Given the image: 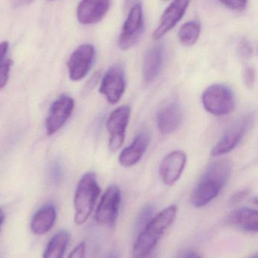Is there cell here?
I'll list each match as a JSON object with an SVG mask.
<instances>
[{
    "mask_svg": "<svg viewBox=\"0 0 258 258\" xmlns=\"http://www.w3.org/2000/svg\"><path fill=\"white\" fill-rule=\"evenodd\" d=\"M232 173V163L228 159L212 162L197 183L191 201L195 207L207 206L215 200L227 184Z\"/></svg>",
    "mask_w": 258,
    "mask_h": 258,
    "instance_id": "6da1fadb",
    "label": "cell"
},
{
    "mask_svg": "<svg viewBox=\"0 0 258 258\" xmlns=\"http://www.w3.org/2000/svg\"><path fill=\"white\" fill-rule=\"evenodd\" d=\"M177 208L171 206L153 217L145 228L138 233L133 250V258H143L154 251L164 233L172 225L177 216Z\"/></svg>",
    "mask_w": 258,
    "mask_h": 258,
    "instance_id": "7a4b0ae2",
    "label": "cell"
},
{
    "mask_svg": "<svg viewBox=\"0 0 258 258\" xmlns=\"http://www.w3.org/2000/svg\"><path fill=\"white\" fill-rule=\"evenodd\" d=\"M101 189L93 172H87L80 178L74 199L75 209L74 222L77 225L84 224L93 211Z\"/></svg>",
    "mask_w": 258,
    "mask_h": 258,
    "instance_id": "3957f363",
    "label": "cell"
},
{
    "mask_svg": "<svg viewBox=\"0 0 258 258\" xmlns=\"http://www.w3.org/2000/svg\"><path fill=\"white\" fill-rule=\"evenodd\" d=\"M201 101L204 109L217 116L230 114L236 104L233 91L224 84L212 85L208 87L203 92Z\"/></svg>",
    "mask_w": 258,
    "mask_h": 258,
    "instance_id": "277c9868",
    "label": "cell"
},
{
    "mask_svg": "<svg viewBox=\"0 0 258 258\" xmlns=\"http://www.w3.org/2000/svg\"><path fill=\"white\" fill-rule=\"evenodd\" d=\"M254 117V113H248L236 119L226 131L219 142L212 149V156L216 157L221 156L234 150L245 134L252 127Z\"/></svg>",
    "mask_w": 258,
    "mask_h": 258,
    "instance_id": "5b68a950",
    "label": "cell"
},
{
    "mask_svg": "<svg viewBox=\"0 0 258 258\" xmlns=\"http://www.w3.org/2000/svg\"><path fill=\"white\" fill-rule=\"evenodd\" d=\"M144 17L141 3L132 6L122 27L118 46L123 51L133 48L142 37L144 31Z\"/></svg>",
    "mask_w": 258,
    "mask_h": 258,
    "instance_id": "8992f818",
    "label": "cell"
},
{
    "mask_svg": "<svg viewBox=\"0 0 258 258\" xmlns=\"http://www.w3.org/2000/svg\"><path fill=\"white\" fill-rule=\"evenodd\" d=\"M121 202V190L115 185L109 186L104 195L95 213V220L100 226L115 225L119 214Z\"/></svg>",
    "mask_w": 258,
    "mask_h": 258,
    "instance_id": "52a82bcc",
    "label": "cell"
},
{
    "mask_svg": "<svg viewBox=\"0 0 258 258\" xmlns=\"http://www.w3.org/2000/svg\"><path fill=\"white\" fill-rule=\"evenodd\" d=\"M130 116V107L121 106L113 110L108 118L106 128L109 135V147L113 153L124 144Z\"/></svg>",
    "mask_w": 258,
    "mask_h": 258,
    "instance_id": "ba28073f",
    "label": "cell"
},
{
    "mask_svg": "<svg viewBox=\"0 0 258 258\" xmlns=\"http://www.w3.org/2000/svg\"><path fill=\"white\" fill-rule=\"evenodd\" d=\"M125 74L122 67H111L103 77L99 92L111 104H116L122 98L125 91Z\"/></svg>",
    "mask_w": 258,
    "mask_h": 258,
    "instance_id": "9c48e42d",
    "label": "cell"
},
{
    "mask_svg": "<svg viewBox=\"0 0 258 258\" xmlns=\"http://www.w3.org/2000/svg\"><path fill=\"white\" fill-rule=\"evenodd\" d=\"M95 55V48L89 44L80 45L72 53L67 63L71 80L79 81L87 75L93 64Z\"/></svg>",
    "mask_w": 258,
    "mask_h": 258,
    "instance_id": "30bf717a",
    "label": "cell"
},
{
    "mask_svg": "<svg viewBox=\"0 0 258 258\" xmlns=\"http://www.w3.org/2000/svg\"><path fill=\"white\" fill-rule=\"evenodd\" d=\"M74 108V101L68 95H62L53 104L45 121L47 135L51 136L63 127Z\"/></svg>",
    "mask_w": 258,
    "mask_h": 258,
    "instance_id": "8fae6325",
    "label": "cell"
},
{
    "mask_svg": "<svg viewBox=\"0 0 258 258\" xmlns=\"http://www.w3.org/2000/svg\"><path fill=\"white\" fill-rule=\"evenodd\" d=\"M186 160V154L182 150H175L165 156L159 168V174L165 184L172 186L180 179Z\"/></svg>",
    "mask_w": 258,
    "mask_h": 258,
    "instance_id": "7c38bea8",
    "label": "cell"
},
{
    "mask_svg": "<svg viewBox=\"0 0 258 258\" xmlns=\"http://www.w3.org/2000/svg\"><path fill=\"white\" fill-rule=\"evenodd\" d=\"M191 0H174L165 11L160 23L152 34L154 40L162 39L165 34L171 31L182 19L186 13Z\"/></svg>",
    "mask_w": 258,
    "mask_h": 258,
    "instance_id": "4fadbf2b",
    "label": "cell"
},
{
    "mask_svg": "<svg viewBox=\"0 0 258 258\" xmlns=\"http://www.w3.org/2000/svg\"><path fill=\"white\" fill-rule=\"evenodd\" d=\"M183 120L181 107L177 101H171L161 107L157 113V123L159 131L163 135L175 132Z\"/></svg>",
    "mask_w": 258,
    "mask_h": 258,
    "instance_id": "5bb4252c",
    "label": "cell"
},
{
    "mask_svg": "<svg viewBox=\"0 0 258 258\" xmlns=\"http://www.w3.org/2000/svg\"><path fill=\"white\" fill-rule=\"evenodd\" d=\"M109 7V0H82L77 7V19L83 24H96L106 16Z\"/></svg>",
    "mask_w": 258,
    "mask_h": 258,
    "instance_id": "9a60e30c",
    "label": "cell"
},
{
    "mask_svg": "<svg viewBox=\"0 0 258 258\" xmlns=\"http://www.w3.org/2000/svg\"><path fill=\"white\" fill-rule=\"evenodd\" d=\"M149 141V135L146 132L138 134L132 144L121 152L119 156L120 164L126 168H130L138 163L145 154Z\"/></svg>",
    "mask_w": 258,
    "mask_h": 258,
    "instance_id": "2e32d148",
    "label": "cell"
},
{
    "mask_svg": "<svg viewBox=\"0 0 258 258\" xmlns=\"http://www.w3.org/2000/svg\"><path fill=\"white\" fill-rule=\"evenodd\" d=\"M165 48L162 45H156L148 50L143 60L144 80L147 83L154 81L160 74L163 64Z\"/></svg>",
    "mask_w": 258,
    "mask_h": 258,
    "instance_id": "e0dca14e",
    "label": "cell"
},
{
    "mask_svg": "<svg viewBox=\"0 0 258 258\" xmlns=\"http://www.w3.org/2000/svg\"><path fill=\"white\" fill-rule=\"evenodd\" d=\"M56 221V209L51 205H47L41 208L33 215L30 223V229L34 234L42 236L51 230Z\"/></svg>",
    "mask_w": 258,
    "mask_h": 258,
    "instance_id": "ac0fdd59",
    "label": "cell"
},
{
    "mask_svg": "<svg viewBox=\"0 0 258 258\" xmlns=\"http://www.w3.org/2000/svg\"><path fill=\"white\" fill-rule=\"evenodd\" d=\"M232 222L239 228L248 232H257L258 214L254 209L241 208L231 217Z\"/></svg>",
    "mask_w": 258,
    "mask_h": 258,
    "instance_id": "d6986e66",
    "label": "cell"
},
{
    "mask_svg": "<svg viewBox=\"0 0 258 258\" xmlns=\"http://www.w3.org/2000/svg\"><path fill=\"white\" fill-rule=\"evenodd\" d=\"M70 240L68 232L60 231L56 233L47 245L42 258H63Z\"/></svg>",
    "mask_w": 258,
    "mask_h": 258,
    "instance_id": "ffe728a7",
    "label": "cell"
},
{
    "mask_svg": "<svg viewBox=\"0 0 258 258\" xmlns=\"http://www.w3.org/2000/svg\"><path fill=\"white\" fill-rule=\"evenodd\" d=\"M201 26L199 21H190L182 25L178 32V39L183 46L191 47L196 43L201 34Z\"/></svg>",
    "mask_w": 258,
    "mask_h": 258,
    "instance_id": "44dd1931",
    "label": "cell"
},
{
    "mask_svg": "<svg viewBox=\"0 0 258 258\" xmlns=\"http://www.w3.org/2000/svg\"><path fill=\"white\" fill-rule=\"evenodd\" d=\"M154 212V208L152 205L148 204L142 208V210L137 215L136 224H135V230L136 233H140L145 228V226L152 219Z\"/></svg>",
    "mask_w": 258,
    "mask_h": 258,
    "instance_id": "7402d4cb",
    "label": "cell"
},
{
    "mask_svg": "<svg viewBox=\"0 0 258 258\" xmlns=\"http://www.w3.org/2000/svg\"><path fill=\"white\" fill-rule=\"evenodd\" d=\"M237 51L240 58L243 59V60H248L252 57L254 48L249 40L243 39L239 42Z\"/></svg>",
    "mask_w": 258,
    "mask_h": 258,
    "instance_id": "603a6c76",
    "label": "cell"
},
{
    "mask_svg": "<svg viewBox=\"0 0 258 258\" xmlns=\"http://www.w3.org/2000/svg\"><path fill=\"white\" fill-rule=\"evenodd\" d=\"M12 65V60H10V59L5 60L0 65V90L4 89L6 87V84H7Z\"/></svg>",
    "mask_w": 258,
    "mask_h": 258,
    "instance_id": "cb8c5ba5",
    "label": "cell"
},
{
    "mask_svg": "<svg viewBox=\"0 0 258 258\" xmlns=\"http://www.w3.org/2000/svg\"><path fill=\"white\" fill-rule=\"evenodd\" d=\"M256 80V71L253 67H246L244 70L243 81L245 87L251 89L254 88Z\"/></svg>",
    "mask_w": 258,
    "mask_h": 258,
    "instance_id": "d4e9b609",
    "label": "cell"
},
{
    "mask_svg": "<svg viewBox=\"0 0 258 258\" xmlns=\"http://www.w3.org/2000/svg\"><path fill=\"white\" fill-rule=\"evenodd\" d=\"M220 3L232 10L241 11L245 10L248 5V0H218Z\"/></svg>",
    "mask_w": 258,
    "mask_h": 258,
    "instance_id": "484cf974",
    "label": "cell"
},
{
    "mask_svg": "<svg viewBox=\"0 0 258 258\" xmlns=\"http://www.w3.org/2000/svg\"><path fill=\"white\" fill-rule=\"evenodd\" d=\"M85 255H86V245L84 242H81L70 253L68 258H85Z\"/></svg>",
    "mask_w": 258,
    "mask_h": 258,
    "instance_id": "4316f807",
    "label": "cell"
},
{
    "mask_svg": "<svg viewBox=\"0 0 258 258\" xmlns=\"http://www.w3.org/2000/svg\"><path fill=\"white\" fill-rule=\"evenodd\" d=\"M249 194V190L247 189H242V190L238 191L236 194H233V197H231L230 203L232 204H236V203H241L242 200H245Z\"/></svg>",
    "mask_w": 258,
    "mask_h": 258,
    "instance_id": "83f0119b",
    "label": "cell"
},
{
    "mask_svg": "<svg viewBox=\"0 0 258 258\" xmlns=\"http://www.w3.org/2000/svg\"><path fill=\"white\" fill-rule=\"evenodd\" d=\"M177 258H202L196 251L192 249L183 250L180 253Z\"/></svg>",
    "mask_w": 258,
    "mask_h": 258,
    "instance_id": "f1b7e54d",
    "label": "cell"
},
{
    "mask_svg": "<svg viewBox=\"0 0 258 258\" xmlns=\"http://www.w3.org/2000/svg\"><path fill=\"white\" fill-rule=\"evenodd\" d=\"M51 178L53 179L54 181L57 182L61 180L62 177V170H61L60 166L57 164H55L51 168Z\"/></svg>",
    "mask_w": 258,
    "mask_h": 258,
    "instance_id": "f546056e",
    "label": "cell"
},
{
    "mask_svg": "<svg viewBox=\"0 0 258 258\" xmlns=\"http://www.w3.org/2000/svg\"><path fill=\"white\" fill-rule=\"evenodd\" d=\"M100 74L99 73H95L93 74L90 80L88 82L87 85L86 86V90L87 92H89L91 89H93L95 87V85L98 83V80H99Z\"/></svg>",
    "mask_w": 258,
    "mask_h": 258,
    "instance_id": "4dcf8cb0",
    "label": "cell"
},
{
    "mask_svg": "<svg viewBox=\"0 0 258 258\" xmlns=\"http://www.w3.org/2000/svg\"><path fill=\"white\" fill-rule=\"evenodd\" d=\"M9 44L8 42H3L0 43V65L3 63V59L9 49Z\"/></svg>",
    "mask_w": 258,
    "mask_h": 258,
    "instance_id": "1f68e13d",
    "label": "cell"
},
{
    "mask_svg": "<svg viewBox=\"0 0 258 258\" xmlns=\"http://www.w3.org/2000/svg\"><path fill=\"white\" fill-rule=\"evenodd\" d=\"M5 218H6V216H5L4 212H3L2 209H0V228H1V226L3 225V222H4Z\"/></svg>",
    "mask_w": 258,
    "mask_h": 258,
    "instance_id": "d6a6232c",
    "label": "cell"
},
{
    "mask_svg": "<svg viewBox=\"0 0 258 258\" xmlns=\"http://www.w3.org/2000/svg\"><path fill=\"white\" fill-rule=\"evenodd\" d=\"M143 258H156V252H154V251H153L151 254H148V255H147L146 257Z\"/></svg>",
    "mask_w": 258,
    "mask_h": 258,
    "instance_id": "836d02e7",
    "label": "cell"
},
{
    "mask_svg": "<svg viewBox=\"0 0 258 258\" xmlns=\"http://www.w3.org/2000/svg\"><path fill=\"white\" fill-rule=\"evenodd\" d=\"M105 258H118V257L116 254H115V253H112V254H109V255H108L107 257Z\"/></svg>",
    "mask_w": 258,
    "mask_h": 258,
    "instance_id": "e575fe53",
    "label": "cell"
},
{
    "mask_svg": "<svg viewBox=\"0 0 258 258\" xmlns=\"http://www.w3.org/2000/svg\"><path fill=\"white\" fill-rule=\"evenodd\" d=\"M132 3V0H125L126 6H128Z\"/></svg>",
    "mask_w": 258,
    "mask_h": 258,
    "instance_id": "d590c367",
    "label": "cell"
},
{
    "mask_svg": "<svg viewBox=\"0 0 258 258\" xmlns=\"http://www.w3.org/2000/svg\"><path fill=\"white\" fill-rule=\"evenodd\" d=\"M17 2H19V3H24V2L29 1V0H16Z\"/></svg>",
    "mask_w": 258,
    "mask_h": 258,
    "instance_id": "8d00e7d4",
    "label": "cell"
},
{
    "mask_svg": "<svg viewBox=\"0 0 258 258\" xmlns=\"http://www.w3.org/2000/svg\"><path fill=\"white\" fill-rule=\"evenodd\" d=\"M249 258H258L257 254H254V255L251 256V257Z\"/></svg>",
    "mask_w": 258,
    "mask_h": 258,
    "instance_id": "74e56055",
    "label": "cell"
},
{
    "mask_svg": "<svg viewBox=\"0 0 258 258\" xmlns=\"http://www.w3.org/2000/svg\"><path fill=\"white\" fill-rule=\"evenodd\" d=\"M163 1H168V0H163Z\"/></svg>",
    "mask_w": 258,
    "mask_h": 258,
    "instance_id": "f35d334b",
    "label": "cell"
}]
</instances>
